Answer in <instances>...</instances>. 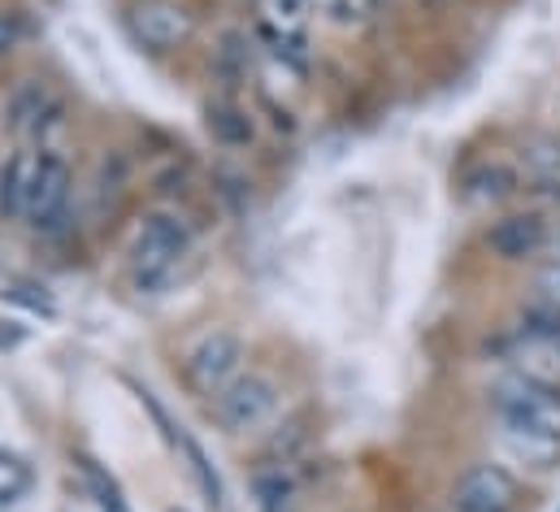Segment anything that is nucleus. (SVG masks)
Segmentation results:
<instances>
[{
	"label": "nucleus",
	"mask_w": 560,
	"mask_h": 512,
	"mask_svg": "<svg viewBox=\"0 0 560 512\" xmlns=\"http://www.w3.org/2000/svg\"><path fill=\"white\" fill-rule=\"evenodd\" d=\"M35 165H39V152H31V148H18L0 165V213L4 218H26V196H31Z\"/></svg>",
	"instance_id": "obj_12"
},
{
	"label": "nucleus",
	"mask_w": 560,
	"mask_h": 512,
	"mask_svg": "<svg viewBox=\"0 0 560 512\" xmlns=\"http://www.w3.org/2000/svg\"><path fill=\"white\" fill-rule=\"evenodd\" d=\"M266 9L282 31H300V22L308 18V0H266Z\"/></svg>",
	"instance_id": "obj_20"
},
{
	"label": "nucleus",
	"mask_w": 560,
	"mask_h": 512,
	"mask_svg": "<svg viewBox=\"0 0 560 512\" xmlns=\"http://www.w3.org/2000/svg\"><path fill=\"white\" fill-rule=\"evenodd\" d=\"M253 491H257V504L266 512H291L295 496H300V482L291 474V461H279V465L261 469L257 482H253Z\"/></svg>",
	"instance_id": "obj_14"
},
{
	"label": "nucleus",
	"mask_w": 560,
	"mask_h": 512,
	"mask_svg": "<svg viewBox=\"0 0 560 512\" xmlns=\"http://www.w3.org/2000/svg\"><path fill=\"white\" fill-rule=\"evenodd\" d=\"M517 191H526V178H522V165H509V161H478L460 178V196L469 205H504Z\"/></svg>",
	"instance_id": "obj_10"
},
{
	"label": "nucleus",
	"mask_w": 560,
	"mask_h": 512,
	"mask_svg": "<svg viewBox=\"0 0 560 512\" xmlns=\"http://www.w3.org/2000/svg\"><path fill=\"white\" fill-rule=\"evenodd\" d=\"M500 443H504V452H509L517 465H526V469H535V474H552V469H560V439H539V434H513V430H500Z\"/></svg>",
	"instance_id": "obj_13"
},
{
	"label": "nucleus",
	"mask_w": 560,
	"mask_h": 512,
	"mask_svg": "<svg viewBox=\"0 0 560 512\" xmlns=\"http://www.w3.org/2000/svg\"><path fill=\"white\" fill-rule=\"evenodd\" d=\"M509 361L517 374L535 379V383L560 386V344L535 339V335H509Z\"/></svg>",
	"instance_id": "obj_11"
},
{
	"label": "nucleus",
	"mask_w": 560,
	"mask_h": 512,
	"mask_svg": "<svg viewBox=\"0 0 560 512\" xmlns=\"http://www.w3.org/2000/svg\"><path fill=\"white\" fill-rule=\"evenodd\" d=\"M191 248V231L174 213H148L131 244V274L140 287H161Z\"/></svg>",
	"instance_id": "obj_3"
},
{
	"label": "nucleus",
	"mask_w": 560,
	"mask_h": 512,
	"mask_svg": "<svg viewBox=\"0 0 560 512\" xmlns=\"http://www.w3.org/2000/svg\"><path fill=\"white\" fill-rule=\"evenodd\" d=\"M548 256L560 260V213H552V244H548Z\"/></svg>",
	"instance_id": "obj_22"
},
{
	"label": "nucleus",
	"mask_w": 560,
	"mask_h": 512,
	"mask_svg": "<svg viewBox=\"0 0 560 512\" xmlns=\"http://www.w3.org/2000/svg\"><path fill=\"white\" fill-rule=\"evenodd\" d=\"M517 335H535V339H548V344H560V309L544 304V300H522L517 309V322H513Z\"/></svg>",
	"instance_id": "obj_16"
},
{
	"label": "nucleus",
	"mask_w": 560,
	"mask_h": 512,
	"mask_svg": "<svg viewBox=\"0 0 560 512\" xmlns=\"http://www.w3.org/2000/svg\"><path fill=\"white\" fill-rule=\"evenodd\" d=\"M552 244V213L530 205V209H509L487 222L482 248L500 265H539Z\"/></svg>",
	"instance_id": "obj_2"
},
{
	"label": "nucleus",
	"mask_w": 560,
	"mask_h": 512,
	"mask_svg": "<svg viewBox=\"0 0 560 512\" xmlns=\"http://www.w3.org/2000/svg\"><path fill=\"white\" fill-rule=\"evenodd\" d=\"M209 130H213V139H222V143H248L253 123H248L235 105L218 101V105H209Z\"/></svg>",
	"instance_id": "obj_17"
},
{
	"label": "nucleus",
	"mask_w": 560,
	"mask_h": 512,
	"mask_svg": "<svg viewBox=\"0 0 560 512\" xmlns=\"http://www.w3.org/2000/svg\"><path fill=\"white\" fill-rule=\"evenodd\" d=\"M70 205V165L57 152H39L31 196H26V222L35 231H52Z\"/></svg>",
	"instance_id": "obj_7"
},
{
	"label": "nucleus",
	"mask_w": 560,
	"mask_h": 512,
	"mask_svg": "<svg viewBox=\"0 0 560 512\" xmlns=\"http://www.w3.org/2000/svg\"><path fill=\"white\" fill-rule=\"evenodd\" d=\"M140 399H143V408L152 412V421L161 426V434H165V443L174 447V456L183 461V469L191 474V482L200 487V496H205L209 504H222V478H218V469H213V461L205 456V447H200V443H196V439H191V434H187L183 426H174V421L165 417V408H161V404H156V399H152L148 391H140Z\"/></svg>",
	"instance_id": "obj_8"
},
{
	"label": "nucleus",
	"mask_w": 560,
	"mask_h": 512,
	"mask_svg": "<svg viewBox=\"0 0 560 512\" xmlns=\"http://www.w3.org/2000/svg\"><path fill=\"white\" fill-rule=\"evenodd\" d=\"M101 512H131L122 504V496H118V487L109 482V487H101Z\"/></svg>",
	"instance_id": "obj_21"
},
{
	"label": "nucleus",
	"mask_w": 560,
	"mask_h": 512,
	"mask_svg": "<svg viewBox=\"0 0 560 512\" xmlns=\"http://www.w3.org/2000/svg\"><path fill=\"white\" fill-rule=\"evenodd\" d=\"M240 361H244V344L231 330H209L187 348L183 370H187V383L196 386L200 395H218L240 374Z\"/></svg>",
	"instance_id": "obj_6"
},
{
	"label": "nucleus",
	"mask_w": 560,
	"mask_h": 512,
	"mask_svg": "<svg viewBox=\"0 0 560 512\" xmlns=\"http://www.w3.org/2000/svg\"><path fill=\"white\" fill-rule=\"evenodd\" d=\"M131 31H136V39L148 44L152 53H170V48H178V44L187 39L191 22H187V13H183L178 4H170V0H143V4L131 9Z\"/></svg>",
	"instance_id": "obj_9"
},
{
	"label": "nucleus",
	"mask_w": 560,
	"mask_h": 512,
	"mask_svg": "<svg viewBox=\"0 0 560 512\" xmlns=\"http://www.w3.org/2000/svg\"><path fill=\"white\" fill-rule=\"evenodd\" d=\"M530 300H544L560 309V260L544 256L539 265H530Z\"/></svg>",
	"instance_id": "obj_18"
},
{
	"label": "nucleus",
	"mask_w": 560,
	"mask_h": 512,
	"mask_svg": "<svg viewBox=\"0 0 560 512\" xmlns=\"http://www.w3.org/2000/svg\"><path fill=\"white\" fill-rule=\"evenodd\" d=\"M491 408H495L500 430L560 439V386L535 383V379L509 370L500 383L491 386Z\"/></svg>",
	"instance_id": "obj_1"
},
{
	"label": "nucleus",
	"mask_w": 560,
	"mask_h": 512,
	"mask_svg": "<svg viewBox=\"0 0 560 512\" xmlns=\"http://www.w3.org/2000/svg\"><path fill=\"white\" fill-rule=\"evenodd\" d=\"M57 114H61V109L48 101V92H44L39 83L18 88L13 101H9V127L13 130H39L44 123H52Z\"/></svg>",
	"instance_id": "obj_15"
},
{
	"label": "nucleus",
	"mask_w": 560,
	"mask_h": 512,
	"mask_svg": "<svg viewBox=\"0 0 560 512\" xmlns=\"http://www.w3.org/2000/svg\"><path fill=\"white\" fill-rule=\"evenodd\" d=\"M452 512H517L522 509V482L500 461H478L460 469L447 496Z\"/></svg>",
	"instance_id": "obj_4"
},
{
	"label": "nucleus",
	"mask_w": 560,
	"mask_h": 512,
	"mask_svg": "<svg viewBox=\"0 0 560 512\" xmlns=\"http://www.w3.org/2000/svg\"><path fill=\"white\" fill-rule=\"evenodd\" d=\"M322 4V13L335 22V26H361L378 4L374 0H317Z\"/></svg>",
	"instance_id": "obj_19"
},
{
	"label": "nucleus",
	"mask_w": 560,
	"mask_h": 512,
	"mask_svg": "<svg viewBox=\"0 0 560 512\" xmlns=\"http://www.w3.org/2000/svg\"><path fill=\"white\" fill-rule=\"evenodd\" d=\"M279 408V386L266 374H235L231 383L213 395V417L222 430H253Z\"/></svg>",
	"instance_id": "obj_5"
}]
</instances>
